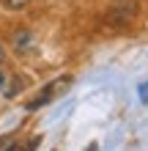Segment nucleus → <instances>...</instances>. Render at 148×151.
Wrapping results in <instances>:
<instances>
[{
  "instance_id": "7ed1b4c3",
  "label": "nucleus",
  "mask_w": 148,
  "mask_h": 151,
  "mask_svg": "<svg viewBox=\"0 0 148 151\" xmlns=\"http://www.w3.org/2000/svg\"><path fill=\"white\" fill-rule=\"evenodd\" d=\"M0 3H3L8 11H22V8H28L30 0H0Z\"/></svg>"
},
{
  "instance_id": "39448f33",
  "label": "nucleus",
  "mask_w": 148,
  "mask_h": 151,
  "mask_svg": "<svg viewBox=\"0 0 148 151\" xmlns=\"http://www.w3.org/2000/svg\"><path fill=\"white\" fill-rule=\"evenodd\" d=\"M3 85H6V77H3V74H0V91H3Z\"/></svg>"
},
{
  "instance_id": "f03ea898",
  "label": "nucleus",
  "mask_w": 148,
  "mask_h": 151,
  "mask_svg": "<svg viewBox=\"0 0 148 151\" xmlns=\"http://www.w3.org/2000/svg\"><path fill=\"white\" fill-rule=\"evenodd\" d=\"M14 44H16V50H19V52H25V50L33 47V36H30L28 30H22V33H16V36H14Z\"/></svg>"
},
{
  "instance_id": "20e7f679",
  "label": "nucleus",
  "mask_w": 148,
  "mask_h": 151,
  "mask_svg": "<svg viewBox=\"0 0 148 151\" xmlns=\"http://www.w3.org/2000/svg\"><path fill=\"white\" fill-rule=\"evenodd\" d=\"M6 63V50H3V44H0V66Z\"/></svg>"
},
{
  "instance_id": "f257e3e1",
  "label": "nucleus",
  "mask_w": 148,
  "mask_h": 151,
  "mask_svg": "<svg viewBox=\"0 0 148 151\" xmlns=\"http://www.w3.org/2000/svg\"><path fill=\"white\" fill-rule=\"evenodd\" d=\"M52 93H55V85H47V91H44V93H39L36 99H33V102L28 104V107H30V110H39V107H44V104L52 99Z\"/></svg>"
}]
</instances>
